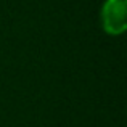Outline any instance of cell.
<instances>
[{
  "mask_svg": "<svg viewBox=\"0 0 127 127\" xmlns=\"http://www.w3.org/2000/svg\"><path fill=\"white\" fill-rule=\"evenodd\" d=\"M127 0H106L101 8V24L108 34L119 35L126 31Z\"/></svg>",
  "mask_w": 127,
  "mask_h": 127,
  "instance_id": "1",
  "label": "cell"
}]
</instances>
